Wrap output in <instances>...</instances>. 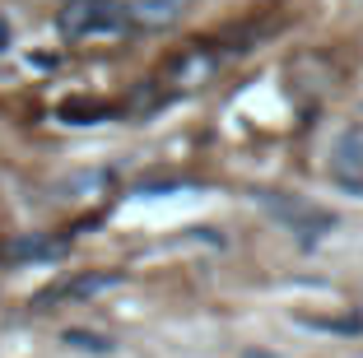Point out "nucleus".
Listing matches in <instances>:
<instances>
[{
    "mask_svg": "<svg viewBox=\"0 0 363 358\" xmlns=\"http://www.w3.org/2000/svg\"><path fill=\"white\" fill-rule=\"evenodd\" d=\"M56 28L70 43H79V38H121V33H130V14L117 0H70L56 14Z\"/></svg>",
    "mask_w": 363,
    "mask_h": 358,
    "instance_id": "f257e3e1",
    "label": "nucleus"
},
{
    "mask_svg": "<svg viewBox=\"0 0 363 358\" xmlns=\"http://www.w3.org/2000/svg\"><path fill=\"white\" fill-rule=\"evenodd\" d=\"M257 205L270 214V219H279L289 233H298L303 242H312V237H321V233H331L335 214L331 210H321V205L303 201V196H284V191H257Z\"/></svg>",
    "mask_w": 363,
    "mask_h": 358,
    "instance_id": "f03ea898",
    "label": "nucleus"
},
{
    "mask_svg": "<svg viewBox=\"0 0 363 358\" xmlns=\"http://www.w3.org/2000/svg\"><path fill=\"white\" fill-rule=\"evenodd\" d=\"M121 274L117 270H89V274H75V279H61L52 284L47 293H38V312H47L52 303H79V298H94V293H107V289H117Z\"/></svg>",
    "mask_w": 363,
    "mask_h": 358,
    "instance_id": "7ed1b4c3",
    "label": "nucleus"
},
{
    "mask_svg": "<svg viewBox=\"0 0 363 358\" xmlns=\"http://www.w3.org/2000/svg\"><path fill=\"white\" fill-rule=\"evenodd\" d=\"M70 237H43V233H23V237H10L0 247V261L10 265H38V261H61Z\"/></svg>",
    "mask_w": 363,
    "mask_h": 358,
    "instance_id": "20e7f679",
    "label": "nucleus"
},
{
    "mask_svg": "<svg viewBox=\"0 0 363 358\" xmlns=\"http://www.w3.org/2000/svg\"><path fill=\"white\" fill-rule=\"evenodd\" d=\"M331 177L345 191H363V130H345L331 145Z\"/></svg>",
    "mask_w": 363,
    "mask_h": 358,
    "instance_id": "39448f33",
    "label": "nucleus"
},
{
    "mask_svg": "<svg viewBox=\"0 0 363 358\" xmlns=\"http://www.w3.org/2000/svg\"><path fill=\"white\" fill-rule=\"evenodd\" d=\"M126 14H130V28L159 33V28H172L186 14V0H135V5H126Z\"/></svg>",
    "mask_w": 363,
    "mask_h": 358,
    "instance_id": "423d86ee",
    "label": "nucleus"
},
{
    "mask_svg": "<svg viewBox=\"0 0 363 358\" xmlns=\"http://www.w3.org/2000/svg\"><path fill=\"white\" fill-rule=\"evenodd\" d=\"M112 186H117V172L89 168V172H70V177H61V181H56V196H65V201H98V196H107Z\"/></svg>",
    "mask_w": 363,
    "mask_h": 358,
    "instance_id": "0eeeda50",
    "label": "nucleus"
},
{
    "mask_svg": "<svg viewBox=\"0 0 363 358\" xmlns=\"http://www.w3.org/2000/svg\"><path fill=\"white\" fill-rule=\"evenodd\" d=\"M65 345L70 349H84V354H112V335H98V330H79V326H70L65 330Z\"/></svg>",
    "mask_w": 363,
    "mask_h": 358,
    "instance_id": "6e6552de",
    "label": "nucleus"
},
{
    "mask_svg": "<svg viewBox=\"0 0 363 358\" xmlns=\"http://www.w3.org/2000/svg\"><path fill=\"white\" fill-rule=\"evenodd\" d=\"M182 186H186L182 177H159V181H140V186H135V196L145 201V196H159V191H182Z\"/></svg>",
    "mask_w": 363,
    "mask_h": 358,
    "instance_id": "1a4fd4ad",
    "label": "nucleus"
}]
</instances>
